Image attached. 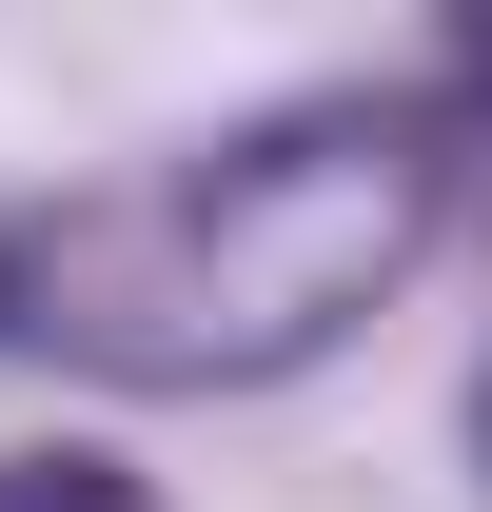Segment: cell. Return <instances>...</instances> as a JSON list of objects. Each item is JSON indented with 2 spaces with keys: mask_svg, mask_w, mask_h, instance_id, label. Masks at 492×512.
I'll return each instance as SVG.
<instances>
[{
  "mask_svg": "<svg viewBox=\"0 0 492 512\" xmlns=\"http://www.w3.org/2000/svg\"><path fill=\"white\" fill-rule=\"evenodd\" d=\"M473 453H492V375H473Z\"/></svg>",
  "mask_w": 492,
  "mask_h": 512,
  "instance_id": "cell-4",
  "label": "cell"
},
{
  "mask_svg": "<svg viewBox=\"0 0 492 512\" xmlns=\"http://www.w3.org/2000/svg\"><path fill=\"white\" fill-rule=\"evenodd\" d=\"M433 197L453 158L414 99H276V119L0 237V335H60L119 394H256L433 256Z\"/></svg>",
  "mask_w": 492,
  "mask_h": 512,
  "instance_id": "cell-1",
  "label": "cell"
},
{
  "mask_svg": "<svg viewBox=\"0 0 492 512\" xmlns=\"http://www.w3.org/2000/svg\"><path fill=\"white\" fill-rule=\"evenodd\" d=\"M453 60H473V79H492V20H473V40H453Z\"/></svg>",
  "mask_w": 492,
  "mask_h": 512,
  "instance_id": "cell-3",
  "label": "cell"
},
{
  "mask_svg": "<svg viewBox=\"0 0 492 512\" xmlns=\"http://www.w3.org/2000/svg\"><path fill=\"white\" fill-rule=\"evenodd\" d=\"M0 512H158L119 453H0Z\"/></svg>",
  "mask_w": 492,
  "mask_h": 512,
  "instance_id": "cell-2",
  "label": "cell"
}]
</instances>
